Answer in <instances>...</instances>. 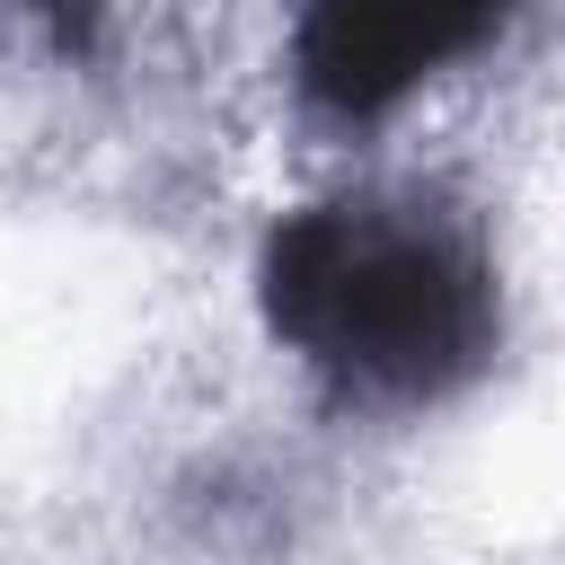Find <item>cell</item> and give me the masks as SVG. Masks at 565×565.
I'll return each mask as SVG.
<instances>
[{
    "mask_svg": "<svg viewBox=\"0 0 565 565\" xmlns=\"http://www.w3.org/2000/svg\"><path fill=\"white\" fill-rule=\"evenodd\" d=\"M521 0H309L291 26V88L318 124H380L424 79L477 62Z\"/></svg>",
    "mask_w": 565,
    "mask_h": 565,
    "instance_id": "cell-2",
    "label": "cell"
},
{
    "mask_svg": "<svg viewBox=\"0 0 565 565\" xmlns=\"http://www.w3.org/2000/svg\"><path fill=\"white\" fill-rule=\"evenodd\" d=\"M26 9H35L44 44H53L62 62H97V53H106V9H115V0H26Z\"/></svg>",
    "mask_w": 565,
    "mask_h": 565,
    "instance_id": "cell-3",
    "label": "cell"
},
{
    "mask_svg": "<svg viewBox=\"0 0 565 565\" xmlns=\"http://www.w3.org/2000/svg\"><path fill=\"white\" fill-rule=\"evenodd\" d=\"M256 318L327 397L415 415L494 371L503 274L477 212L450 194L353 185L265 230Z\"/></svg>",
    "mask_w": 565,
    "mask_h": 565,
    "instance_id": "cell-1",
    "label": "cell"
}]
</instances>
